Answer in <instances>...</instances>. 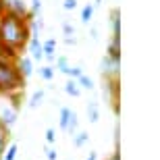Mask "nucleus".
I'll return each instance as SVG.
<instances>
[{
    "mask_svg": "<svg viewBox=\"0 0 160 160\" xmlns=\"http://www.w3.org/2000/svg\"><path fill=\"white\" fill-rule=\"evenodd\" d=\"M85 160H98V154H96V152H89V156Z\"/></svg>",
    "mask_w": 160,
    "mask_h": 160,
    "instance_id": "33",
    "label": "nucleus"
},
{
    "mask_svg": "<svg viewBox=\"0 0 160 160\" xmlns=\"http://www.w3.org/2000/svg\"><path fill=\"white\" fill-rule=\"evenodd\" d=\"M106 54L112 58H121V38H110L106 46Z\"/></svg>",
    "mask_w": 160,
    "mask_h": 160,
    "instance_id": "10",
    "label": "nucleus"
},
{
    "mask_svg": "<svg viewBox=\"0 0 160 160\" xmlns=\"http://www.w3.org/2000/svg\"><path fill=\"white\" fill-rule=\"evenodd\" d=\"M56 69H58L60 73H69V69H71V65H69V58H67V56H56Z\"/></svg>",
    "mask_w": 160,
    "mask_h": 160,
    "instance_id": "20",
    "label": "nucleus"
},
{
    "mask_svg": "<svg viewBox=\"0 0 160 160\" xmlns=\"http://www.w3.org/2000/svg\"><path fill=\"white\" fill-rule=\"evenodd\" d=\"M88 119H89V123H98L100 121V108H98L96 100L88 104Z\"/></svg>",
    "mask_w": 160,
    "mask_h": 160,
    "instance_id": "13",
    "label": "nucleus"
},
{
    "mask_svg": "<svg viewBox=\"0 0 160 160\" xmlns=\"http://www.w3.org/2000/svg\"><path fill=\"white\" fill-rule=\"evenodd\" d=\"M88 142H89V133L88 131H77V133L73 135V146H75V148H83Z\"/></svg>",
    "mask_w": 160,
    "mask_h": 160,
    "instance_id": "14",
    "label": "nucleus"
},
{
    "mask_svg": "<svg viewBox=\"0 0 160 160\" xmlns=\"http://www.w3.org/2000/svg\"><path fill=\"white\" fill-rule=\"evenodd\" d=\"M65 92H67L69 96H73V98H77V96L81 94V88H79L77 79H69V81L65 83Z\"/></svg>",
    "mask_w": 160,
    "mask_h": 160,
    "instance_id": "15",
    "label": "nucleus"
},
{
    "mask_svg": "<svg viewBox=\"0 0 160 160\" xmlns=\"http://www.w3.org/2000/svg\"><path fill=\"white\" fill-rule=\"evenodd\" d=\"M27 50H29V58L31 60H36V62H42V60H44V48H42V40L38 36L29 38Z\"/></svg>",
    "mask_w": 160,
    "mask_h": 160,
    "instance_id": "6",
    "label": "nucleus"
},
{
    "mask_svg": "<svg viewBox=\"0 0 160 160\" xmlns=\"http://www.w3.org/2000/svg\"><path fill=\"white\" fill-rule=\"evenodd\" d=\"M40 77L44 79V81H52V79H54V67L52 65L40 67Z\"/></svg>",
    "mask_w": 160,
    "mask_h": 160,
    "instance_id": "19",
    "label": "nucleus"
},
{
    "mask_svg": "<svg viewBox=\"0 0 160 160\" xmlns=\"http://www.w3.org/2000/svg\"><path fill=\"white\" fill-rule=\"evenodd\" d=\"M77 83H79V88H81V89H89V92L94 89V79L89 77V75H85V73L77 79Z\"/></svg>",
    "mask_w": 160,
    "mask_h": 160,
    "instance_id": "21",
    "label": "nucleus"
},
{
    "mask_svg": "<svg viewBox=\"0 0 160 160\" xmlns=\"http://www.w3.org/2000/svg\"><path fill=\"white\" fill-rule=\"evenodd\" d=\"M8 143H11V131L0 123V158H2V154H4V150H6Z\"/></svg>",
    "mask_w": 160,
    "mask_h": 160,
    "instance_id": "11",
    "label": "nucleus"
},
{
    "mask_svg": "<svg viewBox=\"0 0 160 160\" xmlns=\"http://www.w3.org/2000/svg\"><path fill=\"white\" fill-rule=\"evenodd\" d=\"M42 48H44V58L46 60L56 58V40L54 38H48L46 42H42Z\"/></svg>",
    "mask_w": 160,
    "mask_h": 160,
    "instance_id": "9",
    "label": "nucleus"
},
{
    "mask_svg": "<svg viewBox=\"0 0 160 160\" xmlns=\"http://www.w3.org/2000/svg\"><path fill=\"white\" fill-rule=\"evenodd\" d=\"M100 4H102V0H94V4H92V6L96 8V6H100Z\"/></svg>",
    "mask_w": 160,
    "mask_h": 160,
    "instance_id": "34",
    "label": "nucleus"
},
{
    "mask_svg": "<svg viewBox=\"0 0 160 160\" xmlns=\"http://www.w3.org/2000/svg\"><path fill=\"white\" fill-rule=\"evenodd\" d=\"M77 129H79V117H77L75 110H71V117H69V123H67V129L65 131L69 133V135H75Z\"/></svg>",
    "mask_w": 160,
    "mask_h": 160,
    "instance_id": "12",
    "label": "nucleus"
},
{
    "mask_svg": "<svg viewBox=\"0 0 160 160\" xmlns=\"http://www.w3.org/2000/svg\"><path fill=\"white\" fill-rule=\"evenodd\" d=\"M46 142H48V143H54V142H56V131H54L52 127L46 131Z\"/></svg>",
    "mask_w": 160,
    "mask_h": 160,
    "instance_id": "27",
    "label": "nucleus"
},
{
    "mask_svg": "<svg viewBox=\"0 0 160 160\" xmlns=\"http://www.w3.org/2000/svg\"><path fill=\"white\" fill-rule=\"evenodd\" d=\"M42 100H44V92H42V89L33 92V96L29 98V108H38L42 104Z\"/></svg>",
    "mask_w": 160,
    "mask_h": 160,
    "instance_id": "22",
    "label": "nucleus"
},
{
    "mask_svg": "<svg viewBox=\"0 0 160 160\" xmlns=\"http://www.w3.org/2000/svg\"><path fill=\"white\" fill-rule=\"evenodd\" d=\"M71 110H73V108H69V106H62V108H60V112H58V127H60L62 131L67 129V123H69Z\"/></svg>",
    "mask_w": 160,
    "mask_h": 160,
    "instance_id": "16",
    "label": "nucleus"
},
{
    "mask_svg": "<svg viewBox=\"0 0 160 160\" xmlns=\"http://www.w3.org/2000/svg\"><path fill=\"white\" fill-rule=\"evenodd\" d=\"M25 89V79L17 69V60L0 58V94L11 96Z\"/></svg>",
    "mask_w": 160,
    "mask_h": 160,
    "instance_id": "2",
    "label": "nucleus"
},
{
    "mask_svg": "<svg viewBox=\"0 0 160 160\" xmlns=\"http://www.w3.org/2000/svg\"><path fill=\"white\" fill-rule=\"evenodd\" d=\"M62 31H65V36H67V38H71L73 33H75V27H73L69 21H65V23H62Z\"/></svg>",
    "mask_w": 160,
    "mask_h": 160,
    "instance_id": "26",
    "label": "nucleus"
},
{
    "mask_svg": "<svg viewBox=\"0 0 160 160\" xmlns=\"http://www.w3.org/2000/svg\"><path fill=\"white\" fill-rule=\"evenodd\" d=\"M77 0H62V8H65V11H75V8H77Z\"/></svg>",
    "mask_w": 160,
    "mask_h": 160,
    "instance_id": "25",
    "label": "nucleus"
},
{
    "mask_svg": "<svg viewBox=\"0 0 160 160\" xmlns=\"http://www.w3.org/2000/svg\"><path fill=\"white\" fill-rule=\"evenodd\" d=\"M67 75H69L71 79H79V77L83 75V67H81V65H75V67H71Z\"/></svg>",
    "mask_w": 160,
    "mask_h": 160,
    "instance_id": "23",
    "label": "nucleus"
},
{
    "mask_svg": "<svg viewBox=\"0 0 160 160\" xmlns=\"http://www.w3.org/2000/svg\"><path fill=\"white\" fill-rule=\"evenodd\" d=\"M17 152H19V146L15 142H11L8 146H6L4 154H2V158H0V160H15V158H17Z\"/></svg>",
    "mask_w": 160,
    "mask_h": 160,
    "instance_id": "17",
    "label": "nucleus"
},
{
    "mask_svg": "<svg viewBox=\"0 0 160 160\" xmlns=\"http://www.w3.org/2000/svg\"><path fill=\"white\" fill-rule=\"evenodd\" d=\"M4 11H6V2H4V0H0V17L4 15Z\"/></svg>",
    "mask_w": 160,
    "mask_h": 160,
    "instance_id": "30",
    "label": "nucleus"
},
{
    "mask_svg": "<svg viewBox=\"0 0 160 160\" xmlns=\"http://www.w3.org/2000/svg\"><path fill=\"white\" fill-rule=\"evenodd\" d=\"M104 160H121V154H119V150H114L112 154L108 156V158H104Z\"/></svg>",
    "mask_w": 160,
    "mask_h": 160,
    "instance_id": "29",
    "label": "nucleus"
},
{
    "mask_svg": "<svg viewBox=\"0 0 160 160\" xmlns=\"http://www.w3.org/2000/svg\"><path fill=\"white\" fill-rule=\"evenodd\" d=\"M110 29H112V38H121V11L119 8L110 11Z\"/></svg>",
    "mask_w": 160,
    "mask_h": 160,
    "instance_id": "8",
    "label": "nucleus"
},
{
    "mask_svg": "<svg viewBox=\"0 0 160 160\" xmlns=\"http://www.w3.org/2000/svg\"><path fill=\"white\" fill-rule=\"evenodd\" d=\"M6 2V12H12L17 17H23V19H33V15L29 12V6L25 0H4Z\"/></svg>",
    "mask_w": 160,
    "mask_h": 160,
    "instance_id": "5",
    "label": "nucleus"
},
{
    "mask_svg": "<svg viewBox=\"0 0 160 160\" xmlns=\"http://www.w3.org/2000/svg\"><path fill=\"white\" fill-rule=\"evenodd\" d=\"M94 11H96V8H94L92 4H85V6L81 8V23H83V25H88L89 21H92V17H94Z\"/></svg>",
    "mask_w": 160,
    "mask_h": 160,
    "instance_id": "18",
    "label": "nucleus"
},
{
    "mask_svg": "<svg viewBox=\"0 0 160 160\" xmlns=\"http://www.w3.org/2000/svg\"><path fill=\"white\" fill-rule=\"evenodd\" d=\"M29 38H31L29 21L4 11V15L0 17V44L12 48L15 52H21L23 48H27Z\"/></svg>",
    "mask_w": 160,
    "mask_h": 160,
    "instance_id": "1",
    "label": "nucleus"
},
{
    "mask_svg": "<svg viewBox=\"0 0 160 160\" xmlns=\"http://www.w3.org/2000/svg\"><path fill=\"white\" fill-rule=\"evenodd\" d=\"M17 69H19V73L23 75V79H27L33 73V60L29 58V56H21L19 54V58H17Z\"/></svg>",
    "mask_w": 160,
    "mask_h": 160,
    "instance_id": "7",
    "label": "nucleus"
},
{
    "mask_svg": "<svg viewBox=\"0 0 160 160\" xmlns=\"http://www.w3.org/2000/svg\"><path fill=\"white\" fill-rule=\"evenodd\" d=\"M31 2V6H29V12L36 17L38 12H42V0H29Z\"/></svg>",
    "mask_w": 160,
    "mask_h": 160,
    "instance_id": "24",
    "label": "nucleus"
},
{
    "mask_svg": "<svg viewBox=\"0 0 160 160\" xmlns=\"http://www.w3.org/2000/svg\"><path fill=\"white\" fill-rule=\"evenodd\" d=\"M98 38H100V36H98V29L92 27V40H98Z\"/></svg>",
    "mask_w": 160,
    "mask_h": 160,
    "instance_id": "32",
    "label": "nucleus"
},
{
    "mask_svg": "<svg viewBox=\"0 0 160 160\" xmlns=\"http://www.w3.org/2000/svg\"><path fill=\"white\" fill-rule=\"evenodd\" d=\"M46 158L48 160H56V158H58L56 150H54V148H46Z\"/></svg>",
    "mask_w": 160,
    "mask_h": 160,
    "instance_id": "28",
    "label": "nucleus"
},
{
    "mask_svg": "<svg viewBox=\"0 0 160 160\" xmlns=\"http://www.w3.org/2000/svg\"><path fill=\"white\" fill-rule=\"evenodd\" d=\"M4 98H6V96H4ZM17 119H19V110H17L15 106H12L11 102L6 100L4 104H0V123L4 125V127H6L8 131H11L12 125L17 123Z\"/></svg>",
    "mask_w": 160,
    "mask_h": 160,
    "instance_id": "4",
    "label": "nucleus"
},
{
    "mask_svg": "<svg viewBox=\"0 0 160 160\" xmlns=\"http://www.w3.org/2000/svg\"><path fill=\"white\" fill-rule=\"evenodd\" d=\"M75 42H77V40H75V38H65V44H67V46H73Z\"/></svg>",
    "mask_w": 160,
    "mask_h": 160,
    "instance_id": "31",
    "label": "nucleus"
},
{
    "mask_svg": "<svg viewBox=\"0 0 160 160\" xmlns=\"http://www.w3.org/2000/svg\"><path fill=\"white\" fill-rule=\"evenodd\" d=\"M100 71H102L104 81H108V79H119V75H121V58H112V56L104 54V58H102V62H100Z\"/></svg>",
    "mask_w": 160,
    "mask_h": 160,
    "instance_id": "3",
    "label": "nucleus"
}]
</instances>
